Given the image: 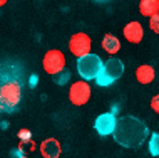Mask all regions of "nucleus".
Segmentation results:
<instances>
[{"instance_id": "obj_21", "label": "nucleus", "mask_w": 159, "mask_h": 158, "mask_svg": "<svg viewBox=\"0 0 159 158\" xmlns=\"http://www.w3.org/2000/svg\"><path fill=\"white\" fill-rule=\"evenodd\" d=\"M96 2H107V0H96Z\"/></svg>"}, {"instance_id": "obj_18", "label": "nucleus", "mask_w": 159, "mask_h": 158, "mask_svg": "<svg viewBox=\"0 0 159 158\" xmlns=\"http://www.w3.org/2000/svg\"><path fill=\"white\" fill-rule=\"evenodd\" d=\"M151 108H152V111L154 113H157L159 114V94H156L151 99Z\"/></svg>"}, {"instance_id": "obj_13", "label": "nucleus", "mask_w": 159, "mask_h": 158, "mask_svg": "<svg viewBox=\"0 0 159 158\" xmlns=\"http://www.w3.org/2000/svg\"><path fill=\"white\" fill-rule=\"evenodd\" d=\"M139 12L144 17H151L159 12V0H141L139 2Z\"/></svg>"}, {"instance_id": "obj_19", "label": "nucleus", "mask_w": 159, "mask_h": 158, "mask_svg": "<svg viewBox=\"0 0 159 158\" xmlns=\"http://www.w3.org/2000/svg\"><path fill=\"white\" fill-rule=\"evenodd\" d=\"M7 2H8V0H0V7H3V5H5Z\"/></svg>"}, {"instance_id": "obj_10", "label": "nucleus", "mask_w": 159, "mask_h": 158, "mask_svg": "<svg viewBox=\"0 0 159 158\" xmlns=\"http://www.w3.org/2000/svg\"><path fill=\"white\" fill-rule=\"evenodd\" d=\"M39 151L44 158H59L62 153V148H61V143L55 138H47L40 143Z\"/></svg>"}, {"instance_id": "obj_12", "label": "nucleus", "mask_w": 159, "mask_h": 158, "mask_svg": "<svg viewBox=\"0 0 159 158\" xmlns=\"http://www.w3.org/2000/svg\"><path fill=\"white\" fill-rule=\"evenodd\" d=\"M102 49L109 55H114L121 50V41L116 36H112V34H106L104 39H102Z\"/></svg>"}, {"instance_id": "obj_17", "label": "nucleus", "mask_w": 159, "mask_h": 158, "mask_svg": "<svg viewBox=\"0 0 159 158\" xmlns=\"http://www.w3.org/2000/svg\"><path fill=\"white\" fill-rule=\"evenodd\" d=\"M19 138L22 140L24 143H25V141H30V140H32V133H30L29 130H20V131H19Z\"/></svg>"}, {"instance_id": "obj_14", "label": "nucleus", "mask_w": 159, "mask_h": 158, "mask_svg": "<svg viewBox=\"0 0 159 158\" xmlns=\"http://www.w3.org/2000/svg\"><path fill=\"white\" fill-rule=\"evenodd\" d=\"M149 151L154 156H159V133L151 135V141H149Z\"/></svg>"}, {"instance_id": "obj_1", "label": "nucleus", "mask_w": 159, "mask_h": 158, "mask_svg": "<svg viewBox=\"0 0 159 158\" xmlns=\"http://www.w3.org/2000/svg\"><path fill=\"white\" fill-rule=\"evenodd\" d=\"M112 136L124 148H139L149 136V130L143 119L136 116H122L116 119Z\"/></svg>"}, {"instance_id": "obj_3", "label": "nucleus", "mask_w": 159, "mask_h": 158, "mask_svg": "<svg viewBox=\"0 0 159 158\" xmlns=\"http://www.w3.org/2000/svg\"><path fill=\"white\" fill-rule=\"evenodd\" d=\"M22 99V86L19 81H5L0 84V108L14 111Z\"/></svg>"}, {"instance_id": "obj_4", "label": "nucleus", "mask_w": 159, "mask_h": 158, "mask_svg": "<svg viewBox=\"0 0 159 158\" xmlns=\"http://www.w3.org/2000/svg\"><path fill=\"white\" fill-rule=\"evenodd\" d=\"M101 66H102V61L97 54H84L77 59V72L79 76L82 78L84 81H92L96 79L97 72L101 71Z\"/></svg>"}, {"instance_id": "obj_5", "label": "nucleus", "mask_w": 159, "mask_h": 158, "mask_svg": "<svg viewBox=\"0 0 159 158\" xmlns=\"http://www.w3.org/2000/svg\"><path fill=\"white\" fill-rule=\"evenodd\" d=\"M42 64H44V71L47 74L55 76L57 72L66 69V55L59 49H50L45 52L44 59H42Z\"/></svg>"}, {"instance_id": "obj_9", "label": "nucleus", "mask_w": 159, "mask_h": 158, "mask_svg": "<svg viewBox=\"0 0 159 158\" xmlns=\"http://www.w3.org/2000/svg\"><path fill=\"white\" fill-rule=\"evenodd\" d=\"M122 34H124V37H126L127 42H131V44H139V42L143 41V37H144L143 24L137 22V20H132V22L124 25Z\"/></svg>"}, {"instance_id": "obj_7", "label": "nucleus", "mask_w": 159, "mask_h": 158, "mask_svg": "<svg viewBox=\"0 0 159 158\" xmlns=\"http://www.w3.org/2000/svg\"><path fill=\"white\" fill-rule=\"evenodd\" d=\"M92 47V41L85 32H75L74 36L69 39V49L75 57H80L84 54H89Z\"/></svg>"}, {"instance_id": "obj_6", "label": "nucleus", "mask_w": 159, "mask_h": 158, "mask_svg": "<svg viewBox=\"0 0 159 158\" xmlns=\"http://www.w3.org/2000/svg\"><path fill=\"white\" fill-rule=\"evenodd\" d=\"M91 99V86L87 81H77L69 89V101L74 106H84Z\"/></svg>"}, {"instance_id": "obj_8", "label": "nucleus", "mask_w": 159, "mask_h": 158, "mask_svg": "<svg viewBox=\"0 0 159 158\" xmlns=\"http://www.w3.org/2000/svg\"><path fill=\"white\" fill-rule=\"evenodd\" d=\"M116 119L117 118H116L112 113H102L96 118L94 128H96V131L101 136H109V135H112V131H114Z\"/></svg>"}, {"instance_id": "obj_15", "label": "nucleus", "mask_w": 159, "mask_h": 158, "mask_svg": "<svg viewBox=\"0 0 159 158\" xmlns=\"http://www.w3.org/2000/svg\"><path fill=\"white\" fill-rule=\"evenodd\" d=\"M149 29H151L154 34H159V12L149 17Z\"/></svg>"}, {"instance_id": "obj_2", "label": "nucleus", "mask_w": 159, "mask_h": 158, "mask_svg": "<svg viewBox=\"0 0 159 158\" xmlns=\"http://www.w3.org/2000/svg\"><path fill=\"white\" fill-rule=\"evenodd\" d=\"M124 74V62L119 57H109L102 62L101 71L96 76V83L99 86H111Z\"/></svg>"}, {"instance_id": "obj_20", "label": "nucleus", "mask_w": 159, "mask_h": 158, "mask_svg": "<svg viewBox=\"0 0 159 158\" xmlns=\"http://www.w3.org/2000/svg\"><path fill=\"white\" fill-rule=\"evenodd\" d=\"M15 158H27V156H24V155H20V156H15Z\"/></svg>"}, {"instance_id": "obj_16", "label": "nucleus", "mask_w": 159, "mask_h": 158, "mask_svg": "<svg viewBox=\"0 0 159 158\" xmlns=\"http://www.w3.org/2000/svg\"><path fill=\"white\" fill-rule=\"evenodd\" d=\"M69 79V72L67 71H61L55 74V83L57 84H66V81Z\"/></svg>"}, {"instance_id": "obj_11", "label": "nucleus", "mask_w": 159, "mask_h": 158, "mask_svg": "<svg viewBox=\"0 0 159 158\" xmlns=\"http://www.w3.org/2000/svg\"><path fill=\"white\" fill-rule=\"evenodd\" d=\"M154 78H156V71L149 64H143V66H139L136 69V79L141 84H151L154 81Z\"/></svg>"}]
</instances>
